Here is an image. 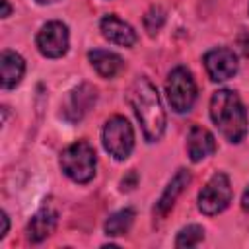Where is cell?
Returning a JSON list of instances; mask_svg holds the SVG:
<instances>
[{
    "mask_svg": "<svg viewBox=\"0 0 249 249\" xmlns=\"http://www.w3.org/2000/svg\"><path fill=\"white\" fill-rule=\"evenodd\" d=\"M210 119L218 126L220 134L231 144H239L247 134V113L233 89L224 88L212 93Z\"/></svg>",
    "mask_w": 249,
    "mask_h": 249,
    "instance_id": "7a4b0ae2",
    "label": "cell"
},
{
    "mask_svg": "<svg viewBox=\"0 0 249 249\" xmlns=\"http://www.w3.org/2000/svg\"><path fill=\"white\" fill-rule=\"evenodd\" d=\"M191 183V173L187 169H177V173L173 175V179L169 181V185L165 187V191L161 193V196L158 198L156 206H154V218L156 220H163L167 216V212L173 208L177 196L185 191V187Z\"/></svg>",
    "mask_w": 249,
    "mask_h": 249,
    "instance_id": "7c38bea8",
    "label": "cell"
},
{
    "mask_svg": "<svg viewBox=\"0 0 249 249\" xmlns=\"http://www.w3.org/2000/svg\"><path fill=\"white\" fill-rule=\"evenodd\" d=\"M144 27H146V31L150 33V35H156L160 29H161V25L165 23V10L161 8V6H152L146 14H144Z\"/></svg>",
    "mask_w": 249,
    "mask_h": 249,
    "instance_id": "ac0fdd59",
    "label": "cell"
},
{
    "mask_svg": "<svg viewBox=\"0 0 249 249\" xmlns=\"http://www.w3.org/2000/svg\"><path fill=\"white\" fill-rule=\"evenodd\" d=\"M204 239V230L198 224H189L179 230L175 237V247H195Z\"/></svg>",
    "mask_w": 249,
    "mask_h": 249,
    "instance_id": "e0dca14e",
    "label": "cell"
},
{
    "mask_svg": "<svg viewBox=\"0 0 249 249\" xmlns=\"http://www.w3.org/2000/svg\"><path fill=\"white\" fill-rule=\"evenodd\" d=\"M134 216H136V214H134L132 208L117 210L115 214H111V216L105 220V224H103L105 233L111 235V237L124 235V233L130 230V226H132V222H134Z\"/></svg>",
    "mask_w": 249,
    "mask_h": 249,
    "instance_id": "2e32d148",
    "label": "cell"
},
{
    "mask_svg": "<svg viewBox=\"0 0 249 249\" xmlns=\"http://www.w3.org/2000/svg\"><path fill=\"white\" fill-rule=\"evenodd\" d=\"M37 4H53V2H58V0H35Z\"/></svg>",
    "mask_w": 249,
    "mask_h": 249,
    "instance_id": "cb8c5ba5",
    "label": "cell"
},
{
    "mask_svg": "<svg viewBox=\"0 0 249 249\" xmlns=\"http://www.w3.org/2000/svg\"><path fill=\"white\" fill-rule=\"evenodd\" d=\"M88 58L91 62V66L95 68V72L101 78H115L123 68L124 62L117 53L111 51H103V49H93L88 53Z\"/></svg>",
    "mask_w": 249,
    "mask_h": 249,
    "instance_id": "9a60e30c",
    "label": "cell"
},
{
    "mask_svg": "<svg viewBox=\"0 0 249 249\" xmlns=\"http://www.w3.org/2000/svg\"><path fill=\"white\" fill-rule=\"evenodd\" d=\"M35 43H37V49H39V53L43 56H47V58H60L68 51V43H70L68 27L62 21H58V19L47 21L37 31Z\"/></svg>",
    "mask_w": 249,
    "mask_h": 249,
    "instance_id": "52a82bcc",
    "label": "cell"
},
{
    "mask_svg": "<svg viewBox=\"0 0 249 249\" xmlns=\"http://www.w3.org/2000/svg\"><path fill=\"white\" fill-rule=\"evenodd\" d=\"M2 4H4V10H2V18H8V16H10V4H8V0H2Z\"/></svg>",
    "mask_w": 249,
    "mask_h": 249,
    "instance_id": "603a6c76",
    "label": "cell"
},
{
    "mask_svg": "<svg viewBox=\"0 0 249 249\" xmlns=\"http://www.w3.org/2000/svg\"><path fill=\"white\" fill-rule=\"evenodd\" d=\"M58 222V212L53 206H43L41 210L35 212V216L27 224V239L31 243H39L45 237H49Z\"/></svg>",
    "mask_w": 249,
    "mask_h": 249,
    "instance_id": "4fadbf2b",
    "label": "cell"
},
{
    "mask_svg": "<svg viewBox=\"0 0 249 249\" xmlns=\"http://www.w3.org/2000/svg\"><path fill=\"white\" fill-rule=\"evenodd\" d=\"M99 31L101 35L109 41V43H115L119 47H132L136 41H138V35L134 31V27L126 21H123L119 16L115 14H107L101 18L99 21Z\"/></svg>",
    "mask_w": 249,
    "mask_h": 249,
    "instance_id": "30bf717a",
    "label": "cell"
},
{
    "mask_svg": "<svg viewBox=\"0 0 249 249\" xmlns=\"http://www.w3.org/2000/svg\"><path fill=\"white\" fill-rule=\"evenodd\" d=\"M241 208L245 210V212H249V187L243 191V195H241Z\"/></svg>",
    "mask_w": 249,
    "mask_h": 249,
    "instance_id": "7402d4cb",
    "label": "cell"
},
{
    "mask_svg": "<svg viewBox=\"0 0 249 249\" xmlns=\"http://www.w3.org/2000/svg\"><path fill=\"white\" fill-rule=\"evenodd\" d=\"M237 45H239L241 53H243L245 56H249V31H245V33H241V35H239Z\"/></svg>",
    "mask_w": 249,
    "mask_h": 249,
    "instance_id": "d6986e66",
    "label": "cell"
},
{
    "mask_svg": "<svg viewBox=\"0 0 249 249\" xmlns=\"http://www.w3.org/2000/svg\"><path fill=\"white\" fill-rule=\"evenodd\" d=\"M233 191H231V183L230 177L222 171L214 173L206 185L200 189L198 193V210L206 216H216L222 210L228 208V204L231 202Z\"/></svg>",
    "mask_w": 249,
    "mask_h": 249,
    "instance_id": "8992f818",
    "label": "cell"
},
{
    "mask_svg": "<svg viewBox=\"0 0 249 249\" xmlns=\"http://www.w3.org/2000/svg\"><path fill=\"white\" fill-rule=\"evenodd\" d=\"M204 68L206 74L210 76L212 82H226L235 76L237 72V54L230 47H216L210 49L204 58Z\"/></svg>",
    "mask_w": 249,
    "mask_h": 249,
    "instance_id": "ba28073f",
    "label": "cell"
},
{
    "mask_svg": "<svg viewBox=\"0 0 249 249\" xmlns=\"http://www.w3.org/2000/svg\"><path fill=\"white\" fill-rule=\"evenodd\" d=\"M216 152V138L214 134L200 126V124H193L187 136V156L191 158V161H200L208 156H212Z\"/></svg>",
    "mask_w": 249,
    "mask_h": 249,
    "instance_id": "8fae6325",
    "label": "cell"
},
{
    "mask_svg": "<svg viewBox=\"0 0 249 249\" xmlns=\"http://www.w3.org/2000/svg\"><path fill=\"white\" fill-rule=\"evenodd\" d=\"M126 99L142 126L144 138L148 142H158L165 132L167 117L156 86L146 76H140L130 84L126 91Z\"/></svg>",
    "mask_w": 249,
    "mask_h": 249,
    "instance_id": "6da1fadb",
    "label": "cell"
},
{
    "mask_svg": "<svg viewBox=\"0 0 249 249\" xmlns=\"http://www.w3.org/2000/svg\"><path fill=\"white\" fill-rule=\"evenodd\" d=\"M95 99H97V91L91 84H80L78 88H74L64 105H62V117L68 121V123H78L82 121L88 111L95 105Z\"/></svg>",
    "mask_w": 249,
    "mask_h": 249,
    "instance_id": "9c48e42d",
    "label": "cell"
},
{
    "mask_svg": "<svg viewBox=\"0 0 249 249\" xmlns=\"http://www.w3.org/2000/svg\"><path fill=\"white\" fill-rule=\"evenodd\" d=\"M95 150L88 140H78L60 154V169L74 183H89L95 175Z\"/></svg>",
    "mask_w": 249,
    "mask_h": 249,
    "instance_id": "3957f363",
    "label": "cell"
},
{
    "mask_svg": "<svg viewBox=\"0 0 249 249\" xmlns=\"http://www.w3.org/2000/svg\"><path fill=\"white\" fill-rule=\"evenodd\" d=\"M165 95L175 113H189L196 101V84L189 68L175 66L165 80Z\"/></svg>",
    "mask_w": 249,
    "mask_h": 249,
    "instance_id": "277c9868",
    "label": "cell"
},
{
    "mask_svg": "<svg viewBox=\"0 0 249 249\" xmlns=\"http://www.w3.org/2000/svg\"><path fill=\"white\" fill-rule=\"evenodd\" d=\"M101 142L105 152L115 160H126L134 148V130L123 115L111 117L101 130Z\"/></svg>",
    "mask_w": 249,
    "mask_h": 249,
    "instance_id": "5b68a950",
    "label": "cell"
},
{
    "mask_svg": "<svg viewBox=\"0 0 249 249\" xmlns=\"http://www.w3.org/2000/svg\"><path fill=\"white\" fill-rule=\"evenodd\" d=\"M136 179H138V177H136V171L132 169V171L128 173V177H124V179H123V183H121L123 187H121V189H123V191H124V189H126V191H128V189H134Z\"/></svg>",
    "mask_w": 249,
    "mask_h": 249,
    "instance_id": "ffe728a7",
    "label": "cell"
},
{
    "mask_svg": "<svg viewBox=\"0 0 249 249\" xmlns=\"http://www.w3.org/2000/svg\"><path fill=\"white\" fill-rule=\"evenodd\" d=\"M8 228H10V222H8V214H6V212H2V231H0V239H2V237H6V233H8Z\"/></svg>",
    "mask_w": 249,
    "mask_h": 249,
    "instance_id": "44dd1931",
    "label": "cell"
},
{
    "mask_svg": "<svg viewBox=\"0 0 249 249\" xmlns=\"http://www.w3.org/2000/svg\"><path fill=\"white\" fill-rule=\"evenodd\" d=\"M25 72V60L16 51H2L0 54V74H2V88L12 89L16 88Z\"/></svg>",
    "mask_w": 249,
    "mask_h": 249,
    "instance_id": "5bb4252c",
    "label": "cell"
}]
</instances>
